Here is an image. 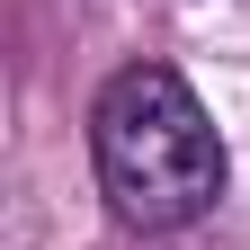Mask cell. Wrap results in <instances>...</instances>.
Masks as SVG:
<instances>
[{"label": "cell", "instance_id": "obj_1", "mask_svg": "<svg viewBox=\"0 0 250 250\" xmlns=\"http://www.w3.org/2000/svg\"><path fill=\"white\" fill-rule=\"evenodd\" d=\"M89 161H99V197L125 232H179L224 197V134H214L206 99L170 62H125L89 107Z\"/></svg>", "mask_w": 250, "mask_h": 250}]
</instances>
